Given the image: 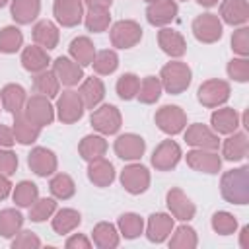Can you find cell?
<instances>
[{
  "label": "cell",
  "instance_id": "60",
  "mask_svg": "<svg viewBox=\"0 0 249 249\" xmlns=\"http://www.w3.org/2000/svg\"><path fill=\"white\" fill-rule=\"evenodd\" d=\"M144 2H148V4H150V2H158V0H144Z\"/></svg>",
  "mask_w": 249,
  "mask_h": 249
},
{
  "label": "cell",
  "instance_id": "7",
  "mask_svg": "<svg viewBox=\"0 0 249 249\" xmlns=\"http://www.w3.org/2000/svg\"><path fill=\"white\" fill-rule=\"evenodd\" d=\"M154 121L158 124V128L169 136L179 134L185 130L187 126V115L179 105H163L156 111Z\"/></svg>",
  "mask_w": 249,
  "mask_h": 249
},
{
  "label": "cell",
  "instance_id": "3",
  "mask_svg": "<svg viewBox=\"0 0 249 249\" xmlns=\"http://www.w3.org/2000/svg\"><path fill=\"white\" fill-rule=\"evenodd\" d=\"M121 123H123V117H121V111L115 107V105H101V107H95L91 111V117H89V124L93 126V130H97L99 134H117L119 128H121Z\"/></svg>",
  "mask_w": 249,
  "mask_h": 249
},
{
  "label": "cell",
  "instance_id": "39",
  "mask_svg": "<svg viewBox=\"0 0 249 249\" xmlns=\"http://www.w3.org/2000/svg\"><path fill=\"white\" fill-rule=\"evenodd\" d=\"M49 191H51V195H53L54 198H58V200H68V198H72L74 193H76V183H74V179H72L70 175H66V173H56V175L51 179V183H49Z\"/></svg>",
  "mask_w": 249,
  "mask_h": 249
},
{
  "label": "cell",
  "instance_id": "16",
  "mask_svg": "<svg viewBox=\"0 0 249 249\" xmlns=\"http://www.w3.org/2000/svg\"><path fill=\"white\" fill-rule=\"evenodd\" d=\"M185 142L193 148H202V150H218L220 146L218 134L210 126L200 123H195L185 130Z\"/></svg>",
  "mask_w": 249,
  "mask_h": 249
},
{
  "label": "cell",
  "instance_id": "38",
  "mask_svg": "<svg viewBox=\"0 0 249 249\" xmlns=\"http://www.w3.org/2000/svg\"><path fill=\"white\" fill-rule=\"evenodd\" d=\"M117 228L124 239H136L144 231V220L134 212H124L119 216Z\"/></svg>",
  "mask_w": 249,
  "mask_h": 249
},
{
  "label": "cell",
  "instance_id": "55",
  "mask_svg": "<svg viewBox=\"0 0 249 249\" xmlns=\"http://www.w3.org/2000/svg\"><path fill=\"white\" fill-rule=\"evenodd\" d=\"M12 193V183L6 175H0V200L8 198V195Z\"/></svg>",
  "mask_w": 249,
  "mask_h": 249
},
{
  "label": "cell",
  "instance_id": "46",
  "mask_svg": "<svg viewBox=\"0 0 249 249\" xmlns=\"http://www.w3.org/2000/svg\"><path fill=\"white\" fill-rule=\"evenodd\" d=\"M138 88H140V78H138L136 74H132V72L123 74V76L117 80V86H115L117 95H119L123 101L134 99L136 93H138Z\"/></svg>",
  "mask_w": 249,
  "mask_h": 249
},
{
  "label": "cell",
  "instance_id": "52",
  "mask_svg": "<svg viewBox=\"0 0 249 249\" xmlns=\"http://www.w3.org/2000/svg\"><path fill=\"white\" fill-rule=\"evenodd\" d=\"M16 169H18V156L8 148L6 150L0 148V175L10 177L16 173Z\"/></svg>",
  "mask_w": 249,
  "mask_h": 249
},
{
  "label": "cell",
  "instance_id": "29",
  "mask_svg": "<svg viewBox=\"0 0 249 249\" xmlns=\"http://www.w3.org/2000/svg\"><path fill=\"white\" fill-rule=\"evenodd\" d=\"M39 12H41V0H12L10 6L12 18L19 25H27L33 19H37Z\"/></svg>",
  "mask_w": 249,
  "mask_h": 249
},
{
  "label": "cell",
  "instance_id": "8",
  "mask_svg": "<svg viewBox=\"0 0 249 249\" xmlns=\"http://www.w3.org/2000/svg\"><path fill=\"white\" fill-rule=\"evenodd\" d=\"M84 109H86L84 101H82L80 93L74 89H64L56 99V117L64 124H72V123L80 121L84 115Z\"/></svg>",
  "mask_w": 249,
  "mask_h": 249
},
{
  "label": "cell",
  "instance_id": "48",
  "mask_svg": "<svg viewBox=\"0 0 249 249\" xmlns=\"http://www.w3.org/2000/svg\"><path fill=\"white\" fill-rule=\"evenodd\" d=\"M56 212V202L54 198H37L29 206V218L31 222H45Z\"/></svg>",
  "mask_w": 249,
  "mask_h": 249
},
{
  "label": "cell",
  "instance_id": "23",
  "mask_svg": "<svg viewBox=\"0 0 249 249\" xmlns=\"http://www.w3.org/2000/svg\"><path fill=\"white\" fill-rule=\"evenodd\" d=\"M210 124H212V130L216 134H231V132L237 130L241 121H239V115H237L235 109L222 107V109H216L210 115Z\"/></svg>",
  "mask_w": 249,
  "mask_h": 249
},
{
  "label": "cell",
  "instance_id": "5",
  "mask_svg": "<svg viewBox=\"0 0 249 249\" xmlns=\"http://www.w3.org/2000/svg\"><path fill=\"white\" fill-rule=\"evenodd\" d=\"M230 93H231V89H230V84L226 80L212 78V80H206V82L200 84V88L196 91V97L204 107L214 109V107L224 105L230 99Z\"/></svg>",
  "mask_w": 249,
  "mask_h": 249
},
{
  "label": "cell",
  "instance_id": "59",
  "mask_svg": "<svg viewBox=\"0 0 249 249\" xmlns=\"http://www.w3.org/2000/svg\"><path fill=\"white\" fill-rule=\"evenodd\" d=\"M6 4H8V0H0V8H4Z\"/></svg>",
  "mask_w": 249,
  "mask_h": 249
},
{
  "label": "cell",
  "instance_id": "12",
  "mask_svg": "<svg viewBox=\"0 0 249 249\" xmlns=\"http://www.w3.org/2000/svg\"><path fill=\"white\" fill-rule=\"evenodd\" d=\"M53 14L62 27H76L84 19V2L82 0H54Z\"/></svg>",
  "mask_w": 249,
  "mask_h": 249
},
{
  "label": "cell",
  "instance_id": "17",
  "mask_svg": "<svg viewBox=\"0 0 249 249\" xmlns=\"http://www.w3.org/2000/svg\"><path fill=\"white\" fill-rule=\"evenodd\" d=\"M144 152H146V140L140 134L126 132L115 140V154L121 160L134 161V160H140Z\"/></svg>",
  "mask_w": 249,
  "mask_h": 249
},
{
  "label": "cell",
  "instance_id": "50",
  "mask_svg": "<svg viewBox=\"0 0 249 249\" xmlns=\"http://www.w3.org/2000/svg\"><path fill=\"white\" fill-rule=\"evenodd\" d=\"M37 247H41V239L29 230L25 231L19 230L12 239V249H37Z\"/></svg>",
  "mask_w": 249,
  "mask_h": 249
},
{
  "label": "cell",
  "instance_id": "36",
  "mask_svg": "<svg viewBox=\"0 0 249 249\" xmlns=\"http://www.w3.org/2000/svg\"><path fill=\"white\" fill-rule=\"evenodd\" d=\"M82 222V216L78 210L74 208H62V210H56L54 218H53V230L60 235H66L70 231H74Z\"/></svg>",
  "mask_w": 249,
  "mask_h": 249
},
{
  "label": "cell",
  "instance_id": "6",
  "mask_svg": "<svg viewBox=\"0 0 249 249\" xmlns=\"http://www.w3.org/2000/svg\"><path fill=\"white\" fill-rule=\"evenodd\" d=\"M23 117L37 124L39 128L49 126L54 121V107L51 105L49 97L45 95H31L23 105Z\"/></svg>",
  "mask_w": 249,
  "mask_h": 249
},
{
  "label": "cell",
  "instance_id": "26",
  "mask_svg": "<svg viewBox=\"0 0 249 249\" xmlns=\"http://www.w3.org/2000/svg\"><path fill=\"white\" fill-rule=\"evenodd\" d=\"M249 152V140H247V134L245 132H231L226 140H224V146H222V154L228 161H241L245 160Z\"/></svg>",
  "mask_w": 249,
  "mask_h": 249
},
{
  "label": "cell",
  "instance_id": "33",
  "mask_svg": "<svg viewBox=\"0 0 249 249\" xmlns=\"http://www.w3.org/2000/svg\"><path fill=\"white\" fill-rule=\"evenodd\" d=\"M12 130H14L16 142H19V144H23V146L33 144V142L39 138V134H41V128H39L37 124H33L31 121H27V119L23 117V113L14 115V126H12Z\"/></svg>",
  "mask_w": 249,
  "mask_h": 249
},
{
  "label": "cell",
  "instance_id": "4",
  "mask_svg": "<svg viewBox=\"0 0 249 249\" xmlns=\"http://www.w3.org/2000/svg\"><path fill=\"white\" fill-rule=\"evenodd\" d=\"M109 37H111V45L113 47H117V49H132L142 39V27L134 19H121V21L113 23V27L109 31Z\"/></svg>",
  "mask_w": 249,
  "mask_h": 249
},
{
  "label": "cell",
  "instance_id": "30",
  "mask_svg": "<svg viewBox=\"0 0 249 249\" xmlns=\"http://www.w3.org/2000/svg\"><path fill=\"white\" fill-rule=\"evenodd\" d=\"M58 37H60L58 27L49 19H41V21H37L33 25V41H35V45H39V47H43L47 51H51V49H54L58 45Z\"/></svg>",
  "mask_w": 249,
  "mask_h": 249
},
{
  "label": "cell",
  "instance_id": "56",
  "mask_svg": "<svg viewBox=\"0 0 249 249\" xmlns=\"http://www.w3.org/2000/svg\"><path fill=\"white\" fill-rule=\"evenodd\" d=\"M88 8H103V10H109L113 0H82Z\"/></svg>",
  "mask_w": 249,
  "mask_h": 249
},
{
  "label": "cell",
  "instance_id": "27",
  "mask_svg": "<svg viewBox=\"0 0 249 249\" xmlns=\"http://www.w3.org/2000/svg\"><path fill=\"white\" fill-rule=\"evenodd\" d=\"M88 179L95 187H109L115 181V167L109 160L97 158L88 165Z\"/></svg>",
  "mask_w": 249,
  "mask_h": 249
},
{
  "label": "cell",
  "instance_id": "20",
  "mask_svg": "<svg viewBox=\"0 0 249 249\" xmlns=\"http://www.w3.org/2000/svg\"><path fill=\"white\" fill-rule=\"evenodd\" d=\"M173 218L169 214L163 212H156L148 218V226H146V237L152 243H163L171 231H173Z\"/></svg>",
  "mask_w": 249,
  "mask_h": 249
},
{
  "label": "cell",
  "instance_id": "40",
  "mask_svg": "<svg viewBox=\"0 0 249 249\" xmlns=\"http://www.w3.org/2000/svg\"><path fill=\"white\" fill-rule=\"evenodd\" d=\"M12 198L19 208H29L39 198V187L35 183H31V181H19L14 187Z\"/></svg>",
  "mask_w": 249,
  "mask_h": 249
},
{
  "label": "cell",
  "instance_id": "2",
  "mask_svg": "<svg viewBox=\"0 0 249 249\" xmlns=\"http://www.w3.org/2000/svg\"><path fill=\"white\" fill-rule=\"evenodd\" d=\"M191 80H193V72L189 68L187 62H181V60H171L167 62L161 72H160V82H161V88L171 93V95H179L183 93L189 86H191Z\"/></svg>",
  "mask_w": 249,
  "mask_h": 249
},
{
  "label": "cell",
  "instance_id": "51",
  "mask_svg": "<svg viewBox=\"0 0 249 249\" xmlns=\"http://www.w3.org/2000/svg\"><path fill=\"white\" fill-rule=\"evenodd\" d=\"M231 49L239 56H247L249 54V27L241 25L237 31H233V35H231Z\"/></svg>",
  "mask_w": 249,
  "mask_h": 249
},
{
  "label": "cell",
  "instance_id": "18",
  "mask_svg": "<svg viewBox=\"0 0 249 249\" xmlns=\"http://www.w3.org/2000/svg\"><path fill=\"white\" fill-rule=\"evenodd\" d=\"M53 72L56 74L58 82L66 88L78 86L84 80V66H80L76 60L68 58V56H58L53 62Z\"/></svg>",
  "mask_w": 249,
  "mask_h": 249
},
{
  "label": "cell",
  "instance_id": "21",
  "mask_svg": "<svg viewBox=\"0 0 249 249\" xmlns=\"http://www.w3.org/2000/svg\"><path fill=\"white\" fill-rule=\"evenodd\" d=\"M158 45L165 54H169L173 58H179V56H183L187 53L185 37L179 31L171 29V27H163V29L158 31Z\"/></svg>",
  "mask_w": 249,
  "mask_h": 249
},
{
  "label": "cell",
  "instance_id": "34",
  "mask_svg": "<svg viewBox=\"0 0 249 249\" xmlns=\"http://www.w3.org/2000/svg\"><path fill=\"white\" fill-rule=\"evenodd\" d=\"M68 51H70L72 60H76L80 66H89V64L93 62L95 47H93V43H91L89 37H84V35H82V37L72 39Z\"/></svg>",
  "mask_w": 249,
  "mask_h": 249
},
{
  "label": "cell",
  "instance_id": "37",
  "mask_svg": "<svg viewBox=\"0 0 249 249\" xmlns=\"http://www.w3.org/2000/svg\"><path fill=\"white\" fill-rule=\"evenodd\" d=\"M23 226V216L16 208H4L0 210V235L6 239H12Z\"/></svg>",
  "mask_w": 249,
  "mask_h": 249
},
{
  "label": "cell",
  "instance_id": "32",
  "mask_svg": "<svg viewBox=\"0 0 249 249\" xmlns=\"http://www.w3.org/2000/svg\"><path fill=\"white\" fill-rule=\"evenodd\" d=\"M78 152H80V158L86 160V161H93L97 158H103L105 152H107V140L99 134H88L80 140L78 144Z\"/></svg>",
  "mask_w": 249,
  "mask_h": 249
},
{
  "label": "cell",
  "instance_id": "9",
  "mask_svg": "<svg viewBox=\"0 0 249 249\" xmlns=\"http://www.w3.org/2000/svg\"><path fill=\"white\" fill-rule=\"evenodd\" d=\"M121 185L130 195H142L150 187V171L142 163H130L121 171Z\"/></svg>",
  "mask_w": 249,
  "mask_h": 249
},
{
  "label": "cell",
  "instance_id": "24",
  "mask_svg": "<svg viewBox=\"0 0 249 249\" xmlns=\"http://www.w3.org/2000/svg\"><path fill=\"white\" fill-rule=\"evenodd\" d=\"M78 93H80V97L84 101V107L93 111L103 101V97H105V84L101 82V78L89 76V78H86L82 82Z\"/></svg>",
  "mask_w": 249,
  "mask_h": 249
},
{
  "label": "cell",
  "instance_id": "58",
  "mask_svg": "<svg viewBox=\"0 0 249 249\" xmlns=\"http://www.w3.org/2000/svg\"><path fill=\"white\" fill-rule=\"evenodd\" d=\"M200 6H204V8H212V6H216L218 4V0H196Z\"/></svg>",
  "mask_w": 249,
  "mask_h": 249
},
{
  "label": "cell",
  "instance_id": "1",
  "mask_svg": "<svg viewBox=\"0 0 249 249\" xmlns=\"http://www.w3.org/2000/svg\"><path fill=\"white\" fill-rule=\"evenodd\" d=\"M220 193L231 204H247L249 202V167L241 165L226 171L220 179Z\"/></svg>",
  "mask_w": 249,
  "mask_h": 249
},
{
  "label": "cell",
  "instance_id": "31",
  "mask_svg": "<svg viewBox=\"0 0 249 249\" xmlns=\"http://www.w3.org/2000/svg\"><path fill=\"white\" fill-rule=\"evenodd\" d=\"M91 239H93L95 247H99V249H115V247H119L121 235H119V230L113 224L99 222V224L93 226Z\"/></svg>",
  "mask_w": 249,
  "mask_h": 249
},
{
  "label": "cell",
  "instance_id": "57",
  "mask_svg": "<svg viewBox=\"0 0 249 249\" xmlns=\"http://www.w3.org/2000/svg\"><path fill=\"white\" fill-rule=\"evenodd\" d=\"M239 245L243 249H249V226H243L239 231Z\"/></svg>",
  "mask_w": 249,
  "mask_h": 249
},
{
  "label": "cell",
  "instance_id": "43",
  "mask_svg": "<svg viewBox=\"0 0 249 249\" xmlns=\"http://www.w3.org/2000/svg\"><path fill=\"white\" fill-rule=\"evenodd\" d=\"M91 66H93L95 74H99V76H109V74H113V72L117 70V66H119V56H117L115 51L103 49V51L95 53Z\"/></svg>",
  "mask_w": 249,
  "mask_h": 249
},
{
  "label": "cell",
  "instance_id": "19",
  "mask_svg": "<svg viewBox=\"0 0 249 249\" xmlns=\"http://www.w3.org/2000/svg\"><path fill=\"white\" fill-rule=\"evenodd\" d=\"M179 8L175 0H158V2H150L146 8V19L150 25L154 27H163L167 23H171L177 16Z\"/></svg>",
  "mask_w": 249,
  "mask_h": 249
},
{
  "label": "cell",
  "instance_id": "28",
  "mask_svg": "<svg viewBox=\"0 0 249 249\" xmlns=\"http://www.w3.org/2000/svg\"><path fill=\"white\" fill-rule=\"evenodd\" d=\"M0 99H2V107L8 113L18 115L23 111V105L27 101V93L19 84H6L0 91Z\"/></svg>",
  "mask_w": 249,
  "mask_h": 249
},
{
  "label": "cell",
  "instance_id": "47",
  "mask_svg": "<svg viewBox=\"0 0 249 249\" xmlns=\"http://www.w3.org/2000/svg\"><path fill=\"white\" fill-rule=\"evenodd\" d=\"M210 224H212V230H214L216 233H220V235H231V233H235V230H237V220H235V216L230 214V212H226V210L214 212Z\"/></svg>",
  "mask_w": 249,
  "mask_h": 249
},
{
  "label": "cell",
  "instance_id": "53",
  "mask_svg": "<svg viewBox=\"0 0 249 249\" xmlns=\"http://www.w3.org/2000/svg\"><path fill=\"white\" fill-rule=\"evenodd\" d=\"M66 249H89L91 247V241L84 235V233H74L66 239Z\"/></svg>",
  "mask_w": 249,
  "mask_h": 249
},
{
  "label": "cell",
  "instance_id": "13",
  "mask_svg": "<svg viewBox=\"0 0 249 249\" xmlns=\"http://www.w3.org/2000/svg\"><path fill=\"white\" fill-rule=\"evenodd\" d=\"M181 156H183L181 148L175 140H163L156 146V150L152 154V165L158 171H169L179 163Z\"/></svg>",
  "mask_w": 249,
  "mask_h": 249
},
{
  "label": "cell",
  "instance_id": "54",
  "mask_svg": "<svg viewBox=\"0 0 249 249\" xmlns=\"http://www.w3.org/2000/svg\"><path fill=\"white\" fill-rule=\"evenodd\" d=\"M14 142H16L14 130L6 124H0V148H10Z\"/></svg>",
  "mask_w": 249,
  "mask_h": 249
},
{
  "label": "cell",
  "instance_id": "45",
  "mask_svg": "<svg viewBox=\"0 0 249 249\" xmlns=\"http://www.w3.org/2000/svg\"><path fill=\"white\" fill-rule=\"evenodd\" d=\"M84 23H86L88 31L101 33L109 27L111 14H109V10H103V8H88V14L84 16Z\"/></svg>",
  "mask_w": 249,
  "mask_h": 249
},
{
  "label": "cell",
  "instance_id": "44",
  "mask_svg": "<svg viewBox=\"0 0 249 249\" xmlns=\"http://www.w3.org/2000/svg\"><path fill=\"white\" fill-rule=\"evenodd\" d=\"M23 45V35L16 25H6L0 29V53L12 54Z\"/></svg>",
  "mask_w": 249,
  "mask_h": 249
},
{
  "label": "cell",
  "instance_id": "49",
  "mask_svg": "<svg viewBox=\"0 0 249 249\" xmlns=\"http://www.w3.org/2000/svg\"><path fill=\"white\" fill-rule=\"evenodd\" d=\"M228 76L235 82H247L249 80V60L247 56H239V58H231L228 62Z\"/></svg>",
  "mask_w": 249,
  "mask_h": 249
},
{
  "label": "cell",
  "instance_id": "22",
  "mask_svg": "<svg viewBox=\"0 0 249 249\" xmlns=\"http://www.w3.org/2000/svg\"><path fill=\"white\" fill-rule=\"evenodd\" d=\"M220 18L228 25H245L249 19V4L247 0H222Z\"/></svg>",
  "mask_w": 249,
  "mask_h": 249
},
{
  "label": "cell",
  "instance_id": "41",
  "mask_svg": "<svg viewBox=\"0 0 249 249\" xmlns=\"http://www.w3.org/2000/svg\"><path fill=\"white\" fill-rule=\"evenodd\" d=\"M196 245H198V237L191 226L183 224L179 228H173V235L169 239L171 249H195Z\"/></svg>",
  "mask_w": 249,
  "mask_h": 249
},
{
  "label": "cell",
  "instance_id": "42",
  "mask_svg": "<svg viewBox=\"0 0 249 249\" xmlns=\"http://www.w3.org/2000/svg\"><path fill=\"white\" fill-rule=\"evenodd\" d=\"M161 89H163V88H161L160 78H156V76H146V78L140 82V88H138L136 97H138L140 103L152 105V103H156V101L160 99Z\"/></svg>",
  "mask_w": 249,
  "mask_h": 249
},
{
  "label": "cell",
  "instance_id": "25",
  "mask_svg": "<svg viewBox=\"0 0 249 249\" xmlns=\"http://www.w3.org/2000/svg\"><path fill=\"white\" fill-rule=\"evenodd\" d=\"M51 62V56H49V51L39 47V45H29L23 49L21 53V66L27 70V72H41V70H47Z\"/></svg>",
  "mask_w": 249,
  "mask_h": 249
},
{
  "label": "cell",
  "instance_id": "11",
  "mask_svg": "<svg viewBox=\"0 0 249 249\" xmlns=\"http://www.w3.org/2000/svg\"><path fill=\"white\" fill-rule=\"evenodd\" d=\"M185 160H187V165H189L191 169L200 171V173H208V175L218 173L220 167H222V158L216 154V150L195 148V150L187 152Z\"/></svg>",
  "mask_w": 249,
  "mask_h": 249
},
{
  "label": "cell",
  "instance_id": "14",
  "mask_svg": "<svg viewBox=\"0 0 249 249\" xmlns=\"http://www.w3.org/2000/svg\"><path fill=\"white\" fill-rule=\"evenodd\" d=\"M27 165L29 169L39 175V177H49L56 171V165H58V160H56V154L49 148H33L27 156Z\"/></svg>",
  "mask_w": 249,
  "mask_h": 249
},
{
  "label": "cell",
  "instance_id": "15",
  "mask_svg": "<svg viewBox=\"0 0 249 249\" xmlns=\"http://www.w3.org/2000/svg\"><path fill=\"white\" fill-rule=\"evenodd\" d=\"M165 202H167V208L171 212L173 218L181 220V222H189L195 218V204L191 202V198L179 189V187H171L165 195Z\"/></svg>",
  "mask_w": 249,
  "mask_h": 249
},
{
  "label": "cell",
  "instance_id": "61",
  "mask_svg": "<svg viewBox=\"0 0 249 249\" xmlns=\"http://www.w3.org/2000/svg\"><path fill=\"white\" fill-rule=\"evenodd\" d=\"M185 2H187V0H185Z\"/></svg>",
  "mask_w": 249,
  "mask_h": 249
},
{
  "label": "cell",
  "instance_id": "35",
  "mask_svg": "<svg viewBox=\"0 0 249 249\" xmlns=\"http://www.w3.org/2000/svg\"><path fill=\"white\" fill-rule=\"evenodd\" d=\"M33 89H35V93L45 95V97L51 99V97L58 95L60 82H58V78H56V74L53 70H41L33 78Z\"/></svg>",
  "mask_w": 249,
  "mask_h": 249
},
{
  "label": "cell",
  "instance_id": "10",
  "mask_svg": "<svg viewBox=\"0 0 249 249\" xmlns=\"http://www.w3.org/2000/svg\"><path fill=\"white\" fill-rule=\"evenodd\" d=\"M193 35L200 43H216L222 37V21L216 14H200L193 19Z\"/></svg>",
  "mask_w": 249,
  "mask_h": 249
}]
</instances>
